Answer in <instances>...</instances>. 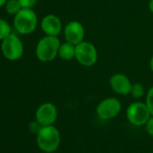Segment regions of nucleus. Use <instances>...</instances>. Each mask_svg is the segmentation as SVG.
<instances>
[{"mask_svg": "<svg viewBox=\"0 0 153 153\" xmlns=\"http://www.w3.org/2000/svg\"><path fill=\"white\" fill-rule=\"evenodd\" d=\"M152 153H153V152H152Z\"/></svg>", "mask_w": 153, "mask_h": 153, "instance_id": "obj_23", "label": "nucleus"}, {"mask_svg": "<svg viewBox=\"0 0 153 153\" xmlns=\"http://www.w3.org/2000/svg\"><path fill=\"white\" fill-rule=\"evenodd\" d=\"M5 8L9 15H16L22 9V7L18 0H8L5 5Z\"/></svg>", "mask_w": 153, "mask_h": 153, "instance_id": "obj_13", "label": "nucleus"}, {"mask_svg": "<svg viewBox=\"0 0 153 153\" xmlns=\"http://www.w3.org/2000/svg\"><path fill=\"white\" fill-rule=\"evenodd\" d=\"M14 25L18 33L29 34L37 26V16L31 8H22L15 16Z\"/></svg>", "mask_w": 153, "mask_h": 153, "instance_id": "obj_3", "label": "nucleus"}, {"mask_svg": "<svg viewBox=\"0 0 153 153\" xmlns=\"http://www.w3.org/2000/svg\"><path fill=\"white\" fill-rule=\"evenodd\" d=\"M130 94L134 98H140L144 95V88L140 83H135L131 86V89Z\"/></svg>", "mask_w": 153, "mask_h": 153, "instance_id": "obj_15", "label": "nucleus"}, {"mask_svg": "<svg viewBox=\"0 0 153 153\" xmlns=\"http://www.w3.org/2000/svg\"><path fill=\"white\" fill-rule=\"evenodd\" d=\"M3 55L9 60L19 59L24 52V46L21 40L14 33L9 34L2 42Z\"/></svg>", "mask_w": 153, "mask_h": 153, "instance_id": "obj_5", "label": "nucleus"}, {"mask_svg": "<svg viewBox=\"0 0 153 153\" xmlns=\"http://www.w3.org/2000/svg\"><path fill=\"white\" fill-rule=\"evenodd\" d=\"M58 116V110L51 103H45L39 106L36 111V121L42 126L51 125L55 123Z\"/></svg>", "mask_w": 153, "mask_h": 153, "instance_id": "obj_8", "label": "nucleus"}, {"mask_svg": "<svg viewBox=\"0 0 153 153\" xmlns=\"http://www.w3.org/2000/svg\"><path fill=\"white\" fill-rule=\"evenodd\" d=\"M149 10H150V12L153 14V0H150V1H149Z\"/></svg>", "mask_w": 153, "mask_h": 153, "instance_id": "obj_20", "label": "nucleus"}, {"mask_svg": "<svg viewBox=\"0 0 153 153\" xmlns=\"http://www.w3.org/2000/svg\"><path fill=\"white\" fill-rule=\"evenodd\" d=\"M128 121L136 126H142L147 123L150 118V112L146 104L135 102L131 104L126 111Z\"/></svg>", "mask_w": 153, "mask_h": 153, "instance_id": "obj_4", "label": "nucleus"}, {"mask_svg": "<svg viewBox=\"0 0 153 153\" xmlns=\"http://www.w3.org/2000/svg\"><path fill=\"white\" fill-rule=\"evenodd\" d=\"M146 130L148 133L151 136H153V115L149 119V121L146 123Z\"/></svg>", "mask_w": 153, "mask_h": 153, "instance_id": "obj_19", "label": "nucleus"}, {"mask_svg": "<svg viewBox=\"0 0 153 153\" xmlns=\"http://www.w3.org/2000/svg\"><path fill=\"white\" fill-rule=\"evenodd\" d=\"M75 58L83 66H93L97 59V49L88 42H81L76 45Z\"/></svg>", "mask_w": 153, "mask_h": 153, "instance_id": "obj_6", "label": "nucleus"}, {"mask_svg": "<svg viewBox=\"0 0 153 153\" xmlns=\"http://www.w3.org/2000/svg\"><path fill=\"white\" fill-rule=\"evenodd\" d=\"M151 114L153 115V87L149 90L147 97H146V103H145Z\"/></svg>", "mask_w": 153, "mask_h": 153, "instance_id": "obj_16", "label": "nucleus"}, {"mask_svg": "<svg viewBox=\"0 0 153 153\" xmlns=\"http://www.w3.org/2000/svg\"><path fill=\"white\" fill-rule=\"evenodd\" d=\"M37 145L41 150L46 153L56 151L60 143V134L59 130L51 125L42 126L36 137Z\"/></svg>", "mask_w": 153, "mask_h": 153, "instance_id": "obj_1", "label": "nucleus"}, {"mask_svg": "<svg viewBox=\"0 0 153 153\" xmlns=\"http://www.w3.org/2000/svg\"><path fill=\"white\" fill-rule=\"evenodd\" d=\"M59 46L60 42L57 36L47 35L39 42L36 47V56L41 61H51L58 55Z\"/></svg>", "mask_w": 153, "mask_h": 153, "instance_id": "obj_2", "label": "nucleus"}, {"mask_svg": "<svg viewBox=\"0 0 153 153\" xmlns=\"http://www.w3.org/2000/svg\"><path fill=\"white\" fill-rule=\"evenodd\" d=\"M22 8H32L37 3L38 0H18Z\"/></svg>", "mask_w": 153, "mask_h": 153, "instance_id": "obj_17", "label": "nucleus"}, {"mask_svg": "<svg viewBox=\"0 0 153 153\" xmlns=\"http://www.w3.org/2000/svg\"><path fill=\"white\" fill-rule=\"evenodd\" d=\"M9 34H11V27L9 24L0 18V40L3 41Z\"/></svg>", "mask_w": 153, "mask_h": 153, "instance_id": "obj_14", "label": "nucleus"}, {"mask_svg": "<svg viewBox=\"0 0 153 153\" xmlns=\"http://www.w3.org/2000/svg\"><path fill=\"white\" fill-rule=\"evenodd\" d=\"M122 105L118 99L110 97L104 99L97 107V114L103 120H109L115 117L121 111Z\"/></svg>", "mask_w": 153, "mask_h": 153, "instance_id": "obj_7", "label": "nucleus"}, {"mask_svg": "<svg viewBox=\"0 0 153 153\" xmlns=\"http://www.w3.org/2000/svg\"><path fill=\"white\" fill-rule=\"evenodd\" d=\"M149 66H150V68H151V70L153 71V56H152V58L150 59V62H149Z\"/></svg>", "mask_w": 153, "mask_h": 153, "instance_id": "obj_22", "label": "nucleus"}, {"mask_svg": "<svg viewBox=\"0 0 153 153\" xmlns=\"http://www.w3.org/2000/svg\"><path fill=\"white\" fill-rule=\"evenodd\" d=\"M59 56L64 59V60H70L73 58H75L76 55V45L70 43V42H64L63 44H60L59 49Z\"/></svg>", "mask_w": 153, "mask_h": 153, "instance_id": "obj_12", "label": "nucleus"}, {"mask_svg": "<svg viewBox=\"0 0 153 153\" xmlns=\"http://www.w3.org/2000/svg\"><path fill=\"white\" fill-rule=\"evenodd\" d=\"M42 29L47 35L57 36L61 31V22L56 16L48 15L42 21Z\"/></svg>", "mask_w": 153, "mask_h": 153, "instance_id": "obj_11", "label": "nucleus"}, {"mask_svg": "<svg viewBox=\"0 0 153 153\" xmlns=\"http://www.w3.org/2000/svg\"><path fill=\"white\" fill-rule=\"evenodd\" d=\"M42 125L39 123V122H32L30 124H29V130L32 133H34L37 135V133L40 131V130L42 129Z\"/></svg>", "mask_w": 153, "mask_h": 153, "instance_id": "obj_18", "label": "nucleus"}, {"mask_svg": "<svg viewBox=\"0 0 153 153\" xmlns=\"http://www.w3.org/2000/svg\"><path fill=\"white\" fill-rule=\"evenodd\" d=\"M7 1V0H0V7H3L4 5H6Z\"/></svg>", "mask_w": 153, "mask_h": 153, "instance_id": "obj_21", "label": "nucleus"}, {"mask_svg": "<svg viewBox=\"0 0 153 153\" xmlns=\"http://www.w3.org/2000/svg\"><path fill=\"white\" fill-rule=\"evenodd\" d=\"M110 86L115 93L120 95H128L131 92L132 84L125 75L116 73L111 76Z\"/></svg>", "mask_w": 153, "mask_h": 153, "instance_id": "obj_10", "label": "nucleus"}, {"mask_svg": "<svg viewBox=\"0 0 153 153\" xmlns=\"http://www.w3.org/2000/svg\"><path fill=\"white\" fill-rule=\"evenodd\" d=\"M65 39L68 42L76 45L83 42L85 31L83 25L78 21L69 22L64 30Z\"/></svg>", "mask_w": 153, "mask_h": 153, "instance_id": "obj_9", "label": "nucleus"}]
</instances>
